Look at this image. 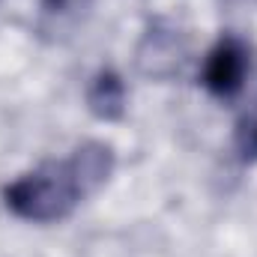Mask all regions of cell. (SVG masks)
<instances>
[{"label":"cell","instance_id":"cell-1","mask_svg":"<svg viewBox=\"0 0 257 257\" xmlns=\"http://www.w3.org/2000/svg\"><path fill=\"white\" fill-rule=\"evenodd\" d=\"M111 174V150L102 144L81 147L72 159L51 162L6 189V203L30 221H54L75 209L84 194L96 192Z\"/></svg>","mask_w":257,"mask_h":257},{"label":"cell","instance_id":"cell-2","mask_svg":"<svg viewBox=\"0 0 257 257\" xmlns=\"http://www.w3.org/2000/svg\"><path fill=\"white\" fill-rule=\"evenodd\" d=\"M242 75H245V51H242L239 42L227 39L209 54L203 84L218 96H230L242 87Z\"/></svg>","mask_w":257,"mask_h":257},{"label":"cell","instance_id":"cell-3","mask_svg":"<svg viewBox=\"0 0 257 257\" xmlns=\"http://www.w3.org/2000/svg\"><path fill=\"white\" fill-rule=\"evenodd\" d=\"M90 108L96 117H105V120H117L126 108V90H123V81L111 72H102L93 87H90Z\"/></svg>","mask_w":257,"mask_h":257},{"label":"cell","instance_id":"cell-4","mask_svg":"<svg viewBox=\"0 0 257 257\" xmlns=\"http://www.w3.org/2000/svg\"><path fill=\"white\" fill-rule=\"evenodd\" d=\"M242 150H245V156H257V126H248L245 138H242Z\"/></svg>","mask_w":257,"mask_h":257}]
</instances>
